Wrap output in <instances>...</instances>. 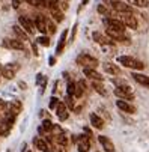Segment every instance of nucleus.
I'll use <instances>...</instances> for the list:
<instances>
[{
	"label": "nucleus",
	"instance_id": "f257e3e1",
	"mask_svg": "<svg viewBox=\"0 0 149 152\" xmlns=\"http://www.w3.org/2000/svg\"><path fill=\"white\" fill-rule=\"evenodd\" d=\"M118 62H119L121 65H123V66H126V68L137 69V71H142V69L145 68L143 62H140V60H137V59H134V57H131V56H121V57L118 59Z\"/></svg>",
	"mask_w": 149,
	"mask_h": 152
},
{
	"label": "nucleus",
	"instance_id": "f03ea898",
	"mask_svg": "<svg viewBox=\"0 0 149 152\" xmlns=\"http://www.w3.org/2000/svg\"><path fill=\"white\" fill-rule=\"evenodd\" d=\"M115 95H116L119 99H125V101H133V99H134L133 89L130 88L128 84H125V86H118V88L115 89Z\"/></svg>",
	"mask_w": 149,
	"mask_h": 152
},
{
	"label": "nucleus",
	"instance_id": "7ed1b4c3",
	"mask_svg": "<svg viewBox=\"0 0 149 152\" xmlns=\"http://www.w3.org/2000/svg\"><path fill=\"white\" fill-rule=\"evenodd\" d=\"M75 62H77L78 65H81L83 68H93V69L99 65V62H98L95 57L89 56V54H80V56L75 59Z\"/></svg>",
	"mask_w": 149,
	"mask_h": 152
},
{
	"label": "nucleus",
	"instance_id": "20e7f679",
	"mask_svg": "<svg viewBox=\"0 0 149 152\" xmlns=\"http://www.w3.org/2000/svg\"><path fill=\"white\" fill-rule=\"evenodd\" d=\"M20 69L18 63H9V65H5L2 68V75L6 78V80H12L17 74V71Z\"/></svg>",
	"mask_w": 149,
	"mask_h": 152
},
{
	"label": "nucleus",
	"instance_id": "39448f33",
	"mask_svg": "<svg viewBox=\"0 0 149 152\" xmlns=\"http://www.w3.org/2000/svg\"><path fill=\"white\" fill-rule=\"evenodd\" d=\"M105 26H107L109 29H113V30H118V32H125V24L122 23L121 20H115V18H105L104 20Z\"/></svg>",
	"mask_w": 149,
	"mask_h": 152
},
{
	"label": "nucleus",
	"instance_id": "423d86ee",
	"mask_svg": "<svg viewBox=\"0 0 149 152\" xmlns=\"http://www.w3.org/2000/svg\"><path fill=\"white\" fill-rule=\"evenodd\" d=\"M122 15V18H121V21L125 24V26H128L130 29H137V18L133 15V12H126V14H121Z\"/></svg>",
	"mask_w": 149,
	"mask_h": 152
},
{
	"label": "nucleus",
	"instance_id": "0eeeda50",
	"mask_svg": "<svg viewBox=\"0 0 149 152\" xmlns=\"http://www.w3.org/2000/svg\"><path fill=\"white\" fill-rule=\"evenodd\" d=\"M3 47L6 48H11V50H24V44H23V41H20V39H3Z\"/></svg>",
	"mask_w": 149,
	"mask_h": 152
},
{
	"label": "nucleus",
	"instance_id": "6e6552de",
	"mask_svg": "<svg viewBox=\"0 0 149 152\" xmlns=\"http://www.w3.org/2000/svg\"><path fill=\"white\" fill-rule=\"evenodd\" d=\"M112 8L115 11H118L119 14H126V12H133V8L128 5V3H123V2H119V0H113L112 2Z\"/></svg>",
	"mask_w": 149,
	"mask_h": 152
},
{
	"label": "nucleus",
	"instance_id": "1a4fd4ad",
	"mask_svg": "<svg viewBox=\"0 0 149 152\" xmlns=\"http://www.w3.org/2000/svg\"><path fill=\"white\" fill-rule=\"evenodd\" d=\"M75 140H77L78 152H88V151H89V148H91V142H89V137H88V136H78Z\"/></svg>",
	"mask_w": 149,
	"mask_h": 152
},
{
	"label": "nucleus",
	"instance_id": "9d476101",
	"mask_svg": "<svg viewBox=\"0 0 149 152\" xmlns=\"http://www.w3.org/2000/svg\"><path fill=\"white\" fill-rule=\"evenodd\" d=\"M116 105H118L119 110H122V112H125V113H130V115L136 113V107H134L133 104H130L128 101H125V99H118V101H116Z\"/></svg>",
	"mask_w": 149,
	"mask_h": 152
},
{
	"label": "nucleus",
	"instance_id": "9b49d317",
	"mask_svg": "<svg viewBox=\"0 0 149 152\" xmlns=\"http://www.w3.org/2000/svg\"><path fill=\"white\" fill-rule=\"evenodd\" d=\"M18 23H20V26L23 27V29H24V30H26V32H27L29 35L35 32V24L32 23V21H30V20L27 18V17L21 15V17L18 18Z\"/></svg>",
	"mask_w": 149,
	"mask_h": 152
},
{
	"label": "nucleus",
	"instance_id": "f8f14e48",
	"mask_svg": "<svg viewBox=\"0 0 149 152\" xmlns=\"http://www.w3.org/2000/svg\"><path fill=\"white\" fill-rule=\"evenodd\" d=\"M35 27L41 33H47V18L44 15H38L35 20Z\"/></svg>",
	"mask_w": 149,
	"mask_h": 152
},
{
	"label": "nucleus",
	"instance_id": "ddd939ff",
	"mask_svg": "<svg viewBox=\"0 0 149 152\" xmlns=\"http://www.w3.org/2000/svg\"><path fill=\"white\" fill-rule=\"evenodd\" d=\"M98 140H99V143H101V146H102V149H104L105 152H113V151H115V145H113V142H112L109 137L99 136Z\"/></svg>",
	"mask_w": 149,
	"mask_h": 152
},
{
	"label": "nucleus",
	"instance_id": "4468645a",
	"mask_svg": "<svg viewBox=\"0 0 149 152\" xmlns=\"http://www.w3.org/2000/svg\"><path fill=\"white\" fill-rule=\"evenodd\" d=\"M56 113H57L60 121H66L68 119V107H66V104L65 102H59V105L56 108Z\"/></svg>",
	"mask_w": 149,
	"mask_h": 152
},
{
	"label": "nucleus",
	"instance_id": "2eb2a0df",
	"mask_svg": "<svg viewBox=\"0 0 149 152\" xmlns=\"http://www.w3.org/2000/svg\"><path fill=\"white\" fill-rule=\"evenodd\" d=\"M33 143H35V146H36V149H39V151H42V152H53V149H51V146L45 142V140H42V139H35L33 140Z\"/></svg>",
	"mask_w": 149,
	"mask_h": 152
},
{
	"label": "nucleus",
	"instance_id": "dca6fc26",
	"mask_svg": "<svg viewBox=\"0 0 149 152\" xmlns=\"http://www.w3.org/2000/svg\"><path fill=\"white\" fill-rule=\"evenodd\" d=\"M12 30H14V33H15V36L20 39V41H27L29 39V33L21 27V26H12Z\"/></svg>",
	"mask_w": 149,
	"mask_h": 152
},
{
	"label": "nucleus",
	"instance_id": "f3484780",
	"mask_svg": "<svg viewBox=\"0 0 149 152\" xmlns=\"http://www.w3.org/2000/svg\"><path fill=\"white\" fill-rule=\"evenodd\" d=\"M105 33H107L109 38H112V39H115V41H122V42L126 41V38H125V35H123L122 32H118V30H113V29H109V27H107Z\"/></svg>",
	"mask_w": 149,
	"mask_h": 152
},
{
	"label": "nucleus",
	"instance_id": "a211bd4d",
	"mask_svg": "<svg viewBox=\"0 0 149 152\" xmlns=\"http://www.w3.org/2000/svg\"><path fill=\"white\" fill-rule=\"evenodd\" d=\"M83 74L86 75L88 78L93 80V81H99V80H102L101 74H98V72H96L93 68H83Z\"/></svg>",
	"mask_w": 149,
	"mask_h": 152
},
{
	"label": "nucleus",
	"instance_id": "6ab92c4d",
	"mask_svg": "<svg viewBox=\"0 0 149 152\" xmlns=\"http://www.w3.org/2000/svg\"><path fill=\"white\" fill-rule=\"evenodd\" d=\"M133 78H134L139 84L145 86V88H149V77H148V75L140 74V72H133Z\"/></svg>",
	"mask_w": 149,
	"mask_h": 152
},
{
	"label": "nucleus",
	"instance_id": "aec40b11",
	"mask_svg": "<svg viewBox=\"0 0 149 152\" xmlns=\"http://www.w3.org/2000/svg\"><path fill=\"white\" fill-rule=\"evenodd\" d=\"M102 68H104L105 72H109V74H112V75H119V74H121V69L116 66V65L110 63V62L102 63Z\"/></svg>",
	"mask_w": 149,
	"mask_h": 152
},
{
	"label": "nucleus",
	"instance_id": "412c9836",
	"mask_svg": "<svg viewBox=\"0 0 149 152\" xmlns=\"http://www.w3.org/2000/svg\"><path fill=\"white\" fill-rule=\"evenodd\" d=\"M66 35H68V32L65 30V32L60 35V38H59L57 47H56V53H57V54H60V53L63 51V48H65V44H66Z\"/></svg>",
	"mask_w": 149,
	"mask_h": 152
},
{
	"label": "nucleus",
	"instance_id": "4be33fe9",
	"mask_svg": "<svg viewBox=\"0 0 149 152\" xmlns=\"http://www.w3.org/2000/svg\"><path fill=\"white\" fill-rule=\"evenodd\" d=\"M93 39L98 42V44H101V45H110L112 44V41L110 39H107V38H105L104 35H101L99 32H93Z\"/></svg>",
	"mask_w": 149,
	"mask_h": 152
},
{
	"label": "nucleus",
	"instance_id": "5701e85b",
	"mask_svg": "<svg viewBox=\"0 0 149 152\" xmlns=\"http://www.w3.org/2000/svg\"><path fill=\"white\" fill-rule=\"evenodd\" d=\"M91 124H92L95 128H98V129H101V128L104 126V121H102L96 113H92V115H91Z\"/></svg>",
	"mask_w": 149,
	"mask_h": 152
},
{
	"label": "nucleus",
	"instance_id": "b1692460",
	"mask_svg": "<svg viewBox=\"0 0 149 152\" xmlns=\"http://www.w3.org/2000/svg\"><path fill=\"white\" fill-rule=\"evenodd\" d=\"M84 91H86V83H84V81H78V83H75V92H74V96H75V98H80V96L84 94Z\"/></svg>",
	"mask_w": 149,
	"mask_h": 152
},
{
	"label": "nucleus",
	"instance_id": "393cba45",
	"mask_svg": "<svg viewBox=\"0 0 149 152\" xmlns=\"http://www.w3.org/2000/svg\"><path fill=\"white\" fill-rule=\"evenodd\" d=\"M92 86H93V89H95L99 95H102V96L107 95V92H105V88L102 86V83H99V81H93V83H92Z\"/></svg>",
	"mask_w": 149,
	"mask_h": 152
},
{
	"label": "nucleus",
	"instance_id": "a878e982",
	"mask_svg": "<svg viewBox=\"0 0 149 152\" xmlns=\"http://www.w3.org/2000/svg\"><path fill=\"white\" fill-rule=\"evenodd\" d=\"M51 17L54 18L56 23H60V21H63V14H62V11H59V8L51 9Z\"/></svg>",
	"mask_w": 149,
	"mask_h": 152
},
{
	"label": "nucleus",
	"instance_id": "bb28decb",
	"mask_svg": "<svg viewBox=\"0 0 149 152\" xmlns=\"http://www.w3.org/2000/svg\"><path fill=\"white\" fill-rule=\"evenodd\" d=\"M56 137V142L59 143V145H62V146H66V143H68V140H66V136L65 134H57V136H54Z\"/></svg>",
	"mask_w": 149,
	"mask_h": 152
},
{
	"label": "nucleus",
	"instance_id": "cd10ccee",
	"mask_svg": "<svg viewBox=\"0 0 149 152\" xmlns=\"http://www.w3.org/2000/svg\"><path fill=\"white\" fill-rule=\"evenodd\" d=\"M65 104H66V107L69 108V110H75V105H74V98H72V95H68V96L65 98Z\"/></svg>",
	"mask_w": 149,
	"mask_h": 152
},
{
	"label": "nucleus",
	"instance_id": "c85d7f7f",
	"mask_svg": "<svg viewBox=\"0 0 149 152\" xmlns=\"http://www.w3.org/2000/svg\"><path fill=\"white\" fill-rule=\"evenodd\" d=\"M36 42L39 45H44V47H48L50 45V39L47 38V36H39L38 39H36Z\"/></svg>",
	"mask_w": 149,
	"mask_h": 152
},
{
	"label": "nucleus",
	"instance_id": "c756f323",
	"mask_svg": "<svg viewBox=\"0 0 149 152\" xmlns=\"http://www.w3.org/2000/svg\"><path fill=\"white\" fill-rule=\"evenodd\" d=\"M53 124L48 121V119H45L44 122H42V129H44V131H53Z\"/></svg>",
	"mask_w": 149,
	"mask_h": 152
},
{
	"label": "nucleus",
	"instance_id": "7c9ffc66",
	"mask_svg": "<svg viewBox=\"0 0 149 152\" xmlns=\"http://www.w3.org/2000/svg\"><path fill=\"white\" fill-rule=\"evenodd\" d=\"M47 32L48 33H56V24H53V21H50V20H47Z\"/></svg>",
	"mask_w": 149,
	"mask_h": 152
},
{
	"label": "nucleus",
	"instance_id": "2f4dec72",
	"mask_svg": "<svg viewBox=\"0 0 149 152\" xmlns=\"http://www.w3.org/2000/svg\"><path fill=\"white\" fill-rule=\"evenodd\" d=\"M74 92H75V83L74 81H69L68 83V95H72L74 96Z\"/></svg>",
	"mask_w": 149,
	"mask_h": 152
},
{
	"label": "nucleus",
	"instance_id": "473e14b6",
	"mask_svg": "<svg viewBox=\"0 0 149 152\" xmlns=\"http://www.w3.org/2000/svg\"><path fill=\"white\" fill-rule=\"evenodd\" d=\"M59 99L56 98V96H53L51 99H50V108H51V110H53V108H57V105H59Z\"/></svg>",
	"mask_w": 149,
	"mask_h": 152
},
{
	"label": "nucleus",
	"instance_id": "72a5a7b5",
	"mask_svg": "<svg viewBox=\"0 0 149 152\" xmlns=\"http://www.w3.org/2000/svg\"><path fill=\"white\" fill-rule=\"evenodd\" d=\"M130 2L136 3V5L140 6V8H146V6H148V2H146V0H130Z\"/></svg>",
	"mask_w": 149,
	"mask_h": 152
},
{
	"label": "nucleus",
	"instance_id": "f704fd0d",
	"mask_svg": "<svg viewBox=\"0 0 149 152\" xmlns=\"http://www.w3.org/2000/svg\"><path fill=\"white\" fill-rule=\"evenodd\" d=\"M98 12L102 14V15H107V17H109V11H107V8H105L104 5H98Z\"/></svg>",
	"mask_w": 149,
	"mask_h": 152
},
{
	"label": "nucleus",
	"instance_id": "c9c22d12",
	"mask_svg": "<svg viewBox=\"0 0 149 152\" xmlns=\"http://www.w3.org/2000/svg\"><path fill=\"white\" fill-rule=\"evenodd\" d=\"M51 149H53V152H66L65 146H62V145H57V146H54V148H51Z\"/></svg>",
	"mask_w": 149,
	"mask_h": 152
},
{
	"label": "nucleus",
	"instance_id": "e433bc0d",
	"mask_svg": "<svg viewBox=\"0 0 149 152\" xmlns=\"http://www.w3.org/2000/svg\"><path fill=\"white\" fill-rule=\"evenodd\" d=\"M26 2L32 6H39V0H26Z\"/></svg>",
	"mask_w": 149,
	"mask_h": 152
},
{
	"label": "nucleus",
	"instance_id": "4c0bfd02",
	"mask_svg": "<svg viewBox=\"0 0 149 152\" xmlns=\"http://www.w3.org/2000/svg\"><path fill=\"white\" fill-rule=\"evenodd\" d=\"M21 2H23V0H12V6H14V8L17 9V8H20Z\"/></svg>",
	"mask_w": 149,
	"mask_h": 152
},
{
	"label": "nucleus",
	"instance_id": "58836bf2",
	"mask_svg": "<svg viewBox=\"0 0 149 152\" xmlns=\"http://www.w3.org/2000/svg\"><path fill=\"white\" fill-rule=\"evenodd\" d=\"M77 29H78V26L75 24V26L72 27V33H71V41H74V38H75V33H77Z\"/></svg>",
	"mask_w": 149,
	"mask_h": 152
},
{
	"label": "nucleus",
	"instance_id": "ea45409f",
	"mask_svg": "<svg viewBox=\"0 0 149 152\" xmlns=\"http://www.w3.org/2000/svg\"><path fill=\"white\" fill-rule=\"evenodd\" d=\"M39 6H42V8L48 6V0H39Z\"/></svg>",
	"mask_w": 149,
	"mask_h": 152
},
{
	"label": "nucleus",
	"instance_id": "a19ab883",
	"mask_svg": "<svg viewBox=\"0 0 149 152\" xmlns=\"http://www.w3.org/2000/svg\"><path fill=\"white\" fill-rule=\"evenodd\" d=\"M88 2H89V0H83V2H81V6H84V5L88 3Z\"/></svg>",
	"mask_w": 149,
	"mask_h": 152
}]
</instances>
